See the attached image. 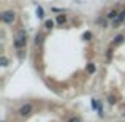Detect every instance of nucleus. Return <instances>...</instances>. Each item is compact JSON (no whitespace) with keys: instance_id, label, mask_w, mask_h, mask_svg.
<instances>
[{"instance_id":"1","label":"nucleus","mask_w":125,"mask_h":122,"mask_svg":"<svg viewBox=\"0 0 125 122\" xmlns=\"http://www.w3.org/2000/svg\"><path fill=\"white\" fill-rule=\"evenodd\" d=\"M27 44V32L25 30H18L14 35V46L18 49L24 48V46Z\"/></svg>"},{"instance_id":"2","label":"nucleus","mask_w":125,"mask_h":122,"mask_svg":"<svg viewBox=\"0 0 125 122\" xmlns=\"http://www.w3.org/2000/svg\"><path fill=\"white\" fill-rule=\"evenodd\" d=\"M14 19H16V14H14V11H11V10L2 13V21L5 22V24H13Z\"/></svg>"},{"instance_id":"3","label":"nucleus","mask_w":125,"mask_h":122,"mask_svg":"<svg viewBox=\"0 0 125 122\" xmlns=\"http://www.w3.org/2000/svg\"><path fill=\"white\" fill-rule=\"evenodd\" d=\"M32 110H33V106H32L30 103H27V105H22V106L19 108L18 114H19L21 117H25V116H29V114L32 113Z\"/></svg>"},{"instance_id":"4","label":"nucleus","mask_w":125,"mask_h":122,"mask_svg":"<svg viewBox=\"0 0 125 122\" xmlns=\"http://www.w3.org/2000/svg\"><path fill=\"white\" fill-rule=\"evenodd\" d=\"M124 19H125V10H124V11H120L119 14H117V18L113 19V27H119L120 22H122Z\"/></svg>"},{"instance_id":"5","label":"nucleus","mask_w":125,"mask_h":122,"mask_svg":"<svg viewBox=\"0 0 125 122\" xmlns=\"http://www.w3.org/2000/svg\"><path fill=\"white\" fill-rule=\"evenodd\" d=\"M124 41H125V37H124V35H117L116 40L113 41V44H114V46H119V44H122Z\"/></svg>"},{"instance_id":"6","label":"nucleus","mask_w":125,"mask_h":122,"mask_svg":"<svg viewBox=\"0 0 125 122\" xmlns=\"http://www.w3.org/2000/svg\"><path fill=\"white\" fill-rule=\"evenodd\" d=\"M37 18L38 19H43V18H44V11H43L41 6H37Z\"/></svg>"},{"instance_id":"7","label":"nucleus","mask_w":125,"mask_h":122,"mask_svg":"<svg viewBox=\"0 0 125 122\" xmlns=\"http://www.w3.org/2000/svg\"><path fill=\"white\" fill-rule=\"evenodd\" d=\"M44 27H46V29H52V27H54V21H51V19H48V21L44 22Z\"/></svg>"},{"instance_id":"8","label":"nucleus","mask_w":125,"mask_h":122,"mask_svg":"<svg viewBox=\"0 0 125 122\" xmlns=\"http://www.w3.org/2000/svg\"><path fill=\"white\" fill-rule=\"evenodd\" d=\"M65 21H67V18H65V14H60L57 18V24H65Z\"/></svg>"},{"instance_id":"9","label":"nucleus","mask_w":125,"mask_h":122,"mask_svg":"<svg viewBox=\"0 0 125 122\" xmlns=\"http://www.w3.org/2000/svg\"><path fill=\"white\" fill-rule=\"evenodd\" d=\"M108 18H111V19H114V18H117V11H114V10H111L109 13H108Z\"/></svg>"},{"instance_id":"10","label":"nucleus","mask_w":125,"mask_h":122,"mask_svg":"<svg viewBox=\"0 0 125 122\" xmlns=\"http://www.w3.org/2000/svg\"><path fill=\"white\" fill-rule=\"evenodd\" d=\"M43 43V35H37V38H35V44H41Z\"/></svg>"},{"instance_id":"11","label":"nucleus","mask_w":125,"mask_h":122,"mask_svg":"<svg viewBox=\"0 0 125 122\" xmlns=\"http://www.w3.org/2000/svg\"><path fill=\"white\" fill-rule=\"evenodd\" d=\"M0 64H2V65H3V67H6V65H8V59H6V57H5V55H3V57H2V59H0Z\"/></svg>"},{"instance_id":"12","label":"nucleus","mask_w":125,"mask_h":122,"mask_svg":"<svg viewBox=\"0 0 125 122\" xmlns=\"http://www.w3.org/2000/svg\"><path fill=\"white\" fill-rule=\"evenodd\" d=\"M87 71L94 73V71H95V65H94V64H89V65H87Z\"/></svg>"},{"instance_id":"13","label":"nucleus","mask_w":125,"mask_h":122,"mask_svg":"<svg viewBox=\"0 0 125 122\" xmlns=\"http://www.w3.org/2000/svg\"><path fill=\"white\" fill-rule=\"evenodd\" d=\"M83 38H84V40H90V38H92V33H90V32H85V33L83 35Z\"/></svg>"},{"instance_id":"14","label":"nucleus","mask_w":125,"mask_h":122,"mask_svg":"<svg viewBox=\"0 0 125 122\" xmlns=\"http://www.w3.org/2000/svg\"><path fill=\"white\" fill-rule=\"evenodd\" d=\"M68 122H83V121H81L79 117H76V116H74V117H70V119H68Z\"/></svg>"},{"instance_id":"15","label":"nucleus","mask_w":125,"mask_h":122,"mask_svg":"<svg viewBox=\"0 0 125 122\" xmlns=\"http://www.w3.org/2000/svg\"><path fill=\"white\" fill-rule=\"evenodd\" d=\"M109 103H116V98H114L113 95H109Z\"/></svg>"},{"instance_id":"16","label":"nucleus","mask_w":125,"mask_h":122,"mask_svg":"<svg viewBox=\"0 0 125 122\" xmlns=\"http://www.w3.org/2000/svg\"><path fill=\"white\" fill-rule=\"evenodd\" d=\"M98 24H101L104 27V19H98Z\"/></svg>"}]
</instances>
